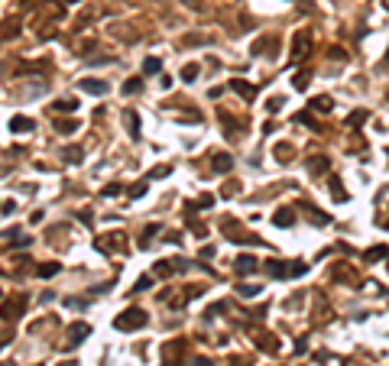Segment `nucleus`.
<instances>
[{"label":"nucleus","mask_w":389,"mask_h":366,"mask_svg":"<svg viewBox=\"0 0 389 366\" xmlns=\"http://www.w3.org/2000/svg\"><path fill=\"white\" fill-rule=\"evenodd\" d=\"M146 311L143 308H127V311H123V315H117V318H114V327H117V331H140V327H146Z\"/></svg>","instance_id":"1"},{"label":"nucleus","mask_w":389,"mask_h":366,"mask_svg":"<svg viewBox=\"0 0 389 366\" xmlns=\"http://www.w3.org/2000/svg\"><path fill=\"white\" fill-rule=\"evenodd\" d=\"M292 59L295 62H308L312 59V33L308 30H298L292 36Z\"/></svg>","instance_id":"2"},{"label":"nucleus","mask_w":389,"mask_h":366,"mask_svg":"<svg viewBox=\"0 0 389 366\" xmlns=\"http://www.w3.org/2000/svg\"><path fill=\"white\" fill-rule=\"evenodd\" d=\"M85 337H91V324H85V321H75V324L65 327V347L85 344Z\"/></svg>","instance_id":"3"},{"label":"nucleus","mask_w":389,"mask_h":366,"mask_svg":"<svg viewBox=\"0 0 389 366\" xmlns=\"http://www.w3.org/2000/svg\"><path fill=\"white\" fill-rule=\"evenodd\" d=\"M23 311H26V295H16V298H10V301H4L0 318H4V321H16Z\"/></svg>","instance_id":"4"},{"label":"nucleus","mask_w":389,"mask_h":366,"mask_svg":"<svg viewBox=\"0 0 389 366\" xmlns=\"http://www.w3.org/2000/svg\"><path fill=\"white\" fill-rule=\"evenodd\" d=\"M120 246H123L120 234H101V237H94V249H97V253H117Z\"/></svg>","instance_id":"5"},{"label":"nucleus","mask_w":389,"mask_h":366,"mask_svg":"<svg viewBox=\"0 0 389 366\" xmlns=\"http://www.w3.org/2000/svg\"><path fill=\"white\" fill-rule=\"evenodd\" d=\"M81 91H85V94H97V97H101V94H107V91H110V85H107V81H101V78H85V81H81Z\"/></svg>","instance_id":"6"},{"label":"nucleus","mask_w":389,"mask_h":366,"mask_svg":"<svg viewBox=\"0 0 389 366\" xmlns=\"http://www.w3.org/2000/svg\"><path fill=\"white\" fill-rule=\"evenodd\" d=\"M308 110H312V114H331L334 110V101H331L328 94H318V97L308 101Z\"/></svg>","instance_id":"7"},{"label":"nucleus","mask_w":389,"mask_h":366,"mask_svg":"<svg viewBox=\"0 0 389 366\" xmlns=\"http://www.w3.org/2000/svg\"><path fill=\"white\" fill-rule=\"evenodd\" d=\"M211 168L214 172H220V175H227L234 168V156L231 153H214V159H211Z\"/></svg>","instance_id":"8"},{"label":"nucleus","mask_w":389,"mask_h":366,"mask_svg":"<svg viewBox=\"0 0 389 366\" xmlns=\"http://www.w3.org/2000/svg\"><path fill=\"white\" fill-rule=\"evenodd\" d=\"M279 49V39H276V36H263V39H256L253 42V55H263V52H276Z\"/></svg>","instance_id":"9"},{"label":"nucleus","mask_w":389,"mask_h":366,"mask_svg":"<svg viewBox=\"0 0 389 366\" xmlns=\"http://www.w3.org/2000/svg\"><path fill=\"white\" fill-rule=\"evenodd\" d=\"M217 120L227 127V139H237V136H240V120H234L227 110H217Z\"/></svg>","instance_id":"10"},{"label":"nucleus","mask_w":389,"mask_h":366,"mask_svg":"<svg viewBox=\"0 0 389 366\" xmlns=\"http://www.w3.org/2000/svg\"><path fill=\"white\" fill-rule=\"evenodd\" d=\"M123 123H127V133H130L133 139L143 136V130H140V114H136V110H123Z\"/></svg>","instance_id":"11"},{"label":"nucleus","mask_w":389,"mask_h":366,"mask_svg":"<svg viewBox=\"0 0 389 366\" xmlns=\"http://www.w3.org/2000/svg\"><path fill=\"white\" fill-rule=\"evenodd\" d=\"M231 88H234V91L243 97V101H253V97H256V85L243 81V78H234V81H231Z\"/></svg>","instance_id":"12"},{"label":"nucleus","mask_w":389,"mask_h":366,"mask_svg":"<svg viewBox=\"0 0 389 366\" xmlns=\"http://www.w3.org/2000/svg\"><path fill=\"white\" fill-rule=\"evenodd\" d=\"M234 269L240 272V275H250V272H256V269H260V266H256V260H253V256H237V260H234Z\"/></svg>","instance_id":"13"},{"label":"nucleus","mask_w":389,"mask_h":366,"mask_svg":"<svg viewBox=\"0 0 389 366\" xmlns=\"http://www.w3.org/2000/svg\"><path fill=\"white\" fill-rule=\"evenodd\" d=\"M185 347H188L185 341H169L162 347V356H165V360H179V356L185 353Z\"/></svg>","instance_id":"14"},{"label":"nucleus","mask_w":389,"mask_h":366,"mask_svg":"<svg viewBox=\"0 0 389 366\" xmlns=\"http://www.w3.org/2000/svg\"><path fill=\"white\" fill-rule=\"evenodd\" d=\"M328 168H331L328 156H312V159H308V172H312V175H324Z\"/></svg>","instance_id":"15"},{"label":"nucleus","mask_w":389,"mask_h":366,"mask_svg":"<svg viewBox=\"0 0 389 366\" xmlns=\"http://www.w3.org/2000/svg\"><path fill=\"white\" fill-rule=\"evenodd\" d=\"M308 85H312V71H308V68H302V71L292 75V88H295V91H308Z\"/></svg>","instance_id":"16"},{"label":"nucleus","mask_w":389,"mask_h":366,"mask_svg":"<svg viewBox=\"0 0 389 366\" xmlns=\"http://www.w3.org/2000/svg\"><path fill=\"white\" fill-rule=\"evenodd\" d=\"M16 33H20V20H16V16H10V20L0 23V39H13Z\"/></svg>","instance_id":"17"},{"label":"nucleus","mask_w":389,"mask_h":366,"mask_svg":"<svg viewBox=\"0 0 389 366\" xmlns=\"http://www.w3.org/2000/svg\"><path fill=\"white\" fill-rule=\"evenodd\" d=\"M272 224H276V227H292V224H295V214H292L289 208H279L276 214H272Z\"/></svg>","instance_id":"18"},{"label":"nucleus","mask_w":389,"mask_h":366,"mask_svg":"<svg viewBox=\"0 0 389 366\" xmlns=\"http://www.w3.org/2000/svg\"><path fill=\"white\" fill-rule=\"evenodd\" d=\"M386 256H389V246L386 243H376V246H370L367 253H364V260L367 263H376V260H386Z\"/></svg>","instance_id":"19"},{"label":"nucleus","mask_w":389,"mask_h":366,"mask_svg":"<svg viewBox=\"0 0 389 366\" xmlns=\"http://www.w3.org/2000/svg\"><path fill=\"white\" fill-rule=\"evenodd\" d=\"M159 230H162V224H149V227L143 230V234H140V240H136V243L143 246V249H149V246H153V237L159 234Z\"/></svg>","instance_id":"20"},{"label":"nucleus","mask_w":389,"mask_h":366,"mask_svg":"<svg viewBox=\"0 0 389 366\" xmlns=\"http://www.w3.org/2000/svg\"><path fill=\"white\" fill-rule=\"evenodd\" d=\"M266 272L272 275V279H286V275H289V266L279 263V260H269V263H266Z\"/></svg>","instance_id":"21"},{"label":"nucleus","mask_w":389,"mask_h":366,"mask_svg":"<svg viewBox=\"0 0 389 366\" xmlns=\"http://www.w3.org/2000/svg\"><path fill=\"white\" fill-rule=\"evenodd\" d=\"M59 269H62V266L49 260V263H39L36 266V275H39V279H52V275H59Z\"/></svg>","instance_id":"22"},{"label":"nucleus","mask_w":389,"mask_h":366,"mask_svg":"<svg viewBox=\"0 0 389 366\" xmlns=\"http://www.w3.org/2000/svg\"><path fill=\"white\" fill-rule=\"evenodd\" d=\"M33 127H36V123H33L30 117H13V120H10V130H13V133H30Z\"/></svg>","instance_id":"23"},{"label":"nucleus","mask_w":389,"mask_h":366,"mask_svg":"<svg viewBox=\"0 0 389 366\" xmlns=\"http://www.w3.org/2000/svg\"><path fill=\"white\" fill-rule=\"evenodd\" d=\"M75 107H78V101H75V97H59V101L52 104V110H59V114H72Z\"/></svg>","instance_id":"24"},{"label":"nucleus","mask_w":389,"mask_h":366,"mask_svg":"<svg viewBox=\"0 0 389 366\" xmlns=\"http://www.w3.org/2000/svg\"><path fill=\"white\" fill-rule=\"evenodd\" d=\"M62 159H65V162H72V165H78V162L85 159V149H81V146H68L65 153H62Z\"/></svg>","instance_id":"25"},{"label":"nucleus","mask_w":389,"mask_h":366,"mask_svg":"<svg viewBox=\"0 0 389 366\" xmlns=\"http://www.w3.org/2000/svg\"><path fill=\"white\" fill-rule=\"evenodd\" d=\"M292 120H295V123H302V127H312L315 133L321 130V127H318V120L312 117V110H302V114H295V117H292Z\"/></svg>","instance_id":"26"},{"label":"nucleus","mask_w":389,"mask_h":366,"mask_svg":"<svg viewBox=\"0 0 389 366\" xmlns=\"http://www.w3.org/2000/svg\"><path fill=\"white\" fill-rule=\"evenodd\" d=\"M276 156H279V162H292V156H295L292 143H279V146H276Z\"/></svg>","instance_id":"27"},{"label":"nucleus","mask_w":389,"mask_h":366,"mask_svg":"<svg viewBox=\"0 0 389 366\" xmlns=\"http://www.w3.org/2000/svg\"><path fill=\"white\" fill-rule=\"evenodd\" d=\"M156 71H162V59H146L143 62V75H156Z\"/></svg>","instance_id":"28"},{"label":"nucleus","mask_w":389,"mask_h":366,"mask_svg":"<svg viewBox=\"0 0 389 366\" xmlns=\"http://www.w3.org/2000/svg\"><path fill=\"white\" fill-rule=\"evenodd\" d=\"M331 198L334 201H347V191L341 188V178H331Z\"/></svg>","instance_id":"29"},{"label":"nucleus","mask_w":389,"mask_h":366,"mask_svg":"<svg viewBox=\"0 0 389 366\" xmlns=\"http://www.w3.org/2000/svg\"><path fill=\"white\" fill-rule=\"evenodd\" d=\"M140 88H143V78H127V85H123V94H140Z\"/></svg>","instance_id":"30"},{"label":"nucleus","mask_w":389,"mask_h":366,"mask_svg":"<svg viewBox=\"0 0 389 366\" xmlns=\"http://www.w3.org/2000/svg\"><path fill=\"white\" fill-rule=\"evenodd\" d=\"M198 71H201V68L194 65V62H188V65L182 68V81H194V78H198Z\"/></svg>","instance_id":"31"},{"label":"nucleus","mask_w":389,"mask_h":366,"mask_svg":"<svg viewBox=\"0 0 389 366\" xmlns=\"http://www.w3.org/2000/svg\"><path fill=\"white\" fill-rule=\"evenodd\" d=\"M367 117H370V114H367V110H353V114H350V117H347V127H360V123H364Z\"/></svg>","instance_id":"32"},{"label":"nucleus","mask_w":389,"mask_h":366,"mask_svg":"<svg viewBox=\"0 0 389 366\" xmlns=\"http://www.w3.org/2000/svg\"><path fill=\"white\" fill-rule=\"evenodd\" d=\"M237 292H240L243 298H256V295H260V285H246V282H243V285H240Z\"/></svg>","instance_id":"33"},{"label":"nucleus","mask_w":389,"mask_h":366,"mask_svg":"<svg viewBox=\"0 0 389 366\" xmlns=\"http://www.w3.org/2000/svg\"><path fill=\"white\" fill-rule=\"evenodd\" d=\"M149 285H153V275H140V279H136V285H133L130 292H146Z\"/></svg>","instance_id":"34"},{"label":"nucleus","mask_w":389,"mask_h":366,"mask_svg":"<svg viewBox=\"0 0 389 366\" xmlns=\"http://www.w3.org/2000/svg\"><path fill=\"white\" fill-rule=\"evenodd\" d=\"M55 130H59V133H75V130H78V123H75V120H59V123H55Z\"/></svg>","instance_id":"35"},{"label":"nucleus","mask_w":389,"mask_h":366,"mask_svg":"<svg viewBox=\"0 0 389 366\" xmlns=\"http://www.w3.org/2000/svg\"><path fill=\"white\" fill-rule=\"evenodd\" d=\"M305 272H308V263H302V260H295L289 266V275H305Z\"/></svg>","instance_id":"36"},{"label":"nucleus","mask_w":389,"mask_h":366,"mask_svg":"<svg viewBox=\"0 0 389 366\" xmlns=\"http://www.w3.org/2000/svg\"><path fill=\"white\" fill-rule=\"evenodd\" d=\"M120 191H123V185H117V182H114V185H104V188H101L104 198H114V194H120Z\"/></svg>","instance_id":"37"},{"label":"nucleus","mask_w":389,"mask_h":366,"mask_svg":"<svg viewBox=\"0 0 389 366\" xmlns=\"http://www.w3.org/2000/svg\"><path fill=\"white\" fill-rule=\"evenodd\" d=\"M146 188H149L146 182H136V185H133V188H130L127 194H130V198H143V194H146Z\"/></svg>","instance_id":"38"},{"label":"nucleus","mask_w":389,"mask_h":366,"mask_svg":"<svg viewBox=\"0 0 389 366\" xmlns=\"http://www.w3.org/2000/svg\"><path fill=\"white\" fill-rule=\"evenodd\" d=\"M188 227H191V230H194L198 237H205V234H208V227L201 224V220H194V217H188Z\"/></svg>","instance_id":"39"},{"label":"nucleus","mask_w":389,"mask_h":366,"mask_svg":"<svg viewBox=\"0 0 389 366\" xmlns=\"http://www.w3.org/2000/svg\"><path fill=\"white\" fill-rule=\"evenodd\" d=\"M266 110H269V114H279V110H282V97H269Z\"/></svg>","instance_id":"40"},{"label":"nucleus","mask_w":389,"mask_h":366,"mask_svg":"<svg viewBox=\"0 0 389 366\" xmlns=\"http://www.w3.org/2000/svg\"><path fill=\"white\" fill-rule=\"evenodd\" d=\"M260 347H263V350H276V337H263V341H260Z\"/></svg>","instance_id":"41"},{"label":"nucleus","mask_w":389,"mask_h":366,"mask_svg":"<svg viewBox=\"0 0 389 366\" xmlns=\"http://www.w3.org/2000/svg\"><path fill=\"white\" fill-rule=\"evenodd\" d=\"M162 175H169V165H156L153 172H149V178H162Z\"/></svg>","instance_id":"42"},{"label":"nucleus","mask_w":389,"mask_h":366,"mask_svg":"<svg viewBox=\"0 0 389 366\" xmlns=\"http://www.w3.org/2000/svg\"><path fill=\"white\" fill-rule=\"evenodd\" d=\"M182 4H185V7H188V10H198V13H201V10H205V4H201V0H182Z\"/></svg>","instance_id":"43"},{"label":"nucleus","mask_w":389,"mask_h":366,"mask_svg":"<svg viewBox=\"0 0 389 366\" xmlns=\"http://www.w3.org/2000/svg\"><path fill=\"white\" fill-rule=\"evenodd\" d=\"M328 55H331L334 62H344V59H347V55H344V49H341V46H334V49L328 52Z\"/></svg>","instance_id":"44"},{"label":"nucleus","mask_w":389,"mask_h":366,"mask_svg":"<svg viewBox=\"0 0 389 366\" xmlns=\"http://www.w3.org/2000/svg\"><path fill=\"white\" fill-rule=\"evenodd\" d=\"M224 308H227L224 301H217V305H211V308H208V318H214V315H220V311H224Z\"/></svg>","instance_id":"45"},{"label":"nucleus","mask_w":389,"mask_h":366,"mask_svg":"<svg viewBox=\"0 0 389 366\" xmlns=\"http://www.w3.org/2000/svg\"><path fill=\"white\" fill-rule=\"evenodd\" d=\"M211 204H214V198H211V194H201V198H198V208H211Z\"/></svg>","instance_id":"46"},{"label":"nucleus","mask_w":389,"mask_h":366,"mask_svg":"<svg viewBox=\"0 0 389 366\" xmlns=\"http://www.w3.org/2000/svg\"><path fill=\"white\" fill-rule=\"evenodd\" d=\"M65 305H68V308H85V298H68Z\"/></svg>","instance_id":"47"},{"label":"nucleus","mask_w":389,"mask_h":366,"mask_svg":"<svg viewBox=\"0 0 389 366\" xmlns=\"http://www.w3.org/2000/svg\"><path fill=\"white\" fill-rule=\"evenodd\" d=\"M194 366H211V363L205 360V356H198V360H194Z\"/></svg>","instance_id":"48"},{"label":"nucleus","mask_w":389,"mask_h":366,"mask_svg":"<svg viewBox=\"0 0 389 366\" xmlns=\"http://www.w3.org/2000/svg\"><path fill=\"white\" fill-rule=\"evenodd\" d=\"M7 341H10V334H0V347H7Z\"/></svg>","instance_id":"49"},{"label":"nucleus","mask_w":389,"mask_h":366,"mask_svg":"<svg viewBox=\"0 0 389 366\" xmlns=\"http://www.w3.org/2000/svg\"><path fill=\"white\" fill-rule=\"evenodd\" d=\"M383 7H386V13H389V0H383Z\"/></svg>","instance_id":"50"},{"label":"nucleus","mask_w":389,"mask_h":366,"mask_svg":"<svg viewBox=\"0 0 389 366\" xmlns=\"http://www.w3.org/2000/svg\"><path fill=\"white\" fill-rule=\"evenodd\" d=\"M62 4H78V0H62Z\"/></svg>","instance_id":"51"},{"label":"nucleus","mask_w":389,"mask_h":366,"mask_svg":"<svg viewBox=\"0 0 389 366\" xmlns=\"http://www.w3.org/2000/svg\"><path fill=\"white\" fill-rule=\"evenodd\" d=\"M30 4H33V0H23V7H30Z\"/></svg>","instance_id":"52"},{"label":"nucleus","mask_w":389,"mask_h":366,"mask_svg":"<svg viewBox=\"0 0 389 366\" xmlns=\"http://www.w3.org/2000/svg\"><path fill=\"white\" fill-rule=\"evenodd\" d=\"M386 62H389V49H386Z\"/></svg>","instance_id":"53"},{"label":"nucleus","mask_w":389,"mask_h":366,"mask_svg":"<svg viewBox=\"0 0 389 366\" xmlns=\"http://www.w3.org/2000/svg\"><path fill=\"white\" fill-rule=\"evenodd\" d=\"M0 295H4V292H0Z\"/></svg>","instance_id":"54"}]
</instances>
